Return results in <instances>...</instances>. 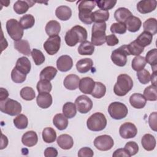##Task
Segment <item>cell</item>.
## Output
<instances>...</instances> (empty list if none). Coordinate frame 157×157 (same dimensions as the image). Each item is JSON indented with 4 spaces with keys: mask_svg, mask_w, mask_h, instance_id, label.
<instances>
[{
    "mask_svg": "<svg viewBox=\"0 0 157 157\" xmlns=\"http://www.w3.org/2000/svg\"><path fill=\"white\" fill-rule=\"evenodd\" d=\"M87 37L86 29L80 25H75L66 32L64 40L68 46L74 47L78 42L82 43L86 40Z\"/></svg>",
    "mask_w": 157,
    "mask_h": 157,
    "instance_id": "1",
    "label": "cell"
},
{
    "mask_svg": "<svg viewBox=\"0 0 157 157\" xmlns=\"http://www.w3.org/2000/svg\"><path fill=\"white\" fill-rule=\"evenodd\" d=\"M132 86L133 81L131 77L126 74H122L117 77V82L113 86V92L118 96H124L132 88Z\"/></svg>",
    "mask_w": 157,
    "mask_h": 157,
    "instance_id": "2",
    "label": "cell"
},
{
    "mask_svg": "<svg viewBox=\"0 0 157 157\" xmlns=\"http://www.w3.org/2000/svg\"><path fill=\"white\" fill-rule=\"evenodd\" d=\"M106 23L105 22L95 23L92 27L91 43L96 46H101L105 42Z\"/></svg>",
    "mask_w": 157,
    "mask_h": 157,
    "instance_id": "3",
    "label": "cell"
},
{
    "mask_svg": "<svg viewBox=\"0 0 157 157\" xmlns=\"http://www.w3.org/2000/svg\"><path fill=\"white\" fill-rule=\"evenodd\" d=\"M107 125V119L101 112H96L91 115L86 121L87 128L93 131L103 130Z\"/></svg>",
    "mask_w": 157,
    "mask_h": 157,
    "instance_id": "4",
    "label": "cell"
},
{
    "mask_svg": "<svg viewBox=\"0 0 157 157\" xmlns=\"http://www.w3.org/2000/svg\"><path fill=\"white\" fill-rule=\"evenodd\" d=\"M0 110L2 112L10 116L19 115L21 112V105L17 101L7 98L0 101Z\"/></svg>",
    "mask_w": 157,
    "mask_h": 157,
    "instance_id": "5",
    "label": "cell"
},
{
    "mask_svg": "<svg viewBox=\"0 0 157 157\" xmlns=\"http://www.w3.org/2000/svg\"><path fill=\"white\" fill-rule=\"evenodd\" d=\"M6 29L9 36L15 41L21 40L23 36V29L15 19L12 18L6 22Z\"/></svg>",
    "mask_w": 157,
    "mask_h": 157,
    "instance_id": "6",
    "label": "cell"
},
{
    "mask_svg": "<svg viewBox=\"0 0 157 157\" xmlns=\"http://www.w3.org/2000/svg\"><path fill=\"white\" fill-rule=\"evenodd\" d=\"M108 112L115 120H121L126 117L128 110L126 105L120 102H113L108 107Z\"/></svg>",
    "mask_w": 157,
    "mask_h": 157,
    "instance_id": "7",
    "label": "cell"
},
{
    "mask_svg": "<svg viewBox=\"0 0 157 157\" xmlns=\"http://www.w3.org/2000/svg\"><path fill=\"white\" fill-rule=\"evenodd\" d=\"M130 55L126 45L120 46L112 52L111 60L117 66H124L127 63V56Z\"/></svg>",
    "mask_w": 157,
    "mask_h": 157,
    "instance_id": "8",
    "label": "cell"
},
{
    "mask_svg": "<svg viewBox=\"0 0 157 157\" xmlns=\"http://www.w3.org/2000/svg\"><path fill=\"white\" fill-rule=\"evenodd\" d=\"M114 145L112 137L109 135H101L96 137L94 140V145L99 150L107 151L110 150Z\"/></svg>",
    "mask_w": 157,
    "mask_h": 157,
    "instance_id": "9",
    "label": "cell"
},
{
    "mask_svg": "<svg viewBox=\"0 0 157 157\" xmlns=\"http://www.w3.org/2000/svg\"><path fill=\"white\" fill-rule=\"evenodd\" d=\"M61 37L58 35L49 37L44 42V48L48 55H53L59 51Z\"/></svg>",
    "mask_w": 157,
    "mask_h": 157,
    "instance_id": "10",
    "label": "cell"
},
{
    "mask_svg": "<svg viewBox=\"0 0 157 157\" xmlns=\"http://www.w3.org/2000/svg\"><path fill=\"white\" fill-rule=\"evenodd\" d=\"M75 104L77 110L81 113H88L93 107L92 101L86 95L78 96L75 101Z\"/></svg>",
    "mask_w": 157,
    "mask_h": 157,
    "instance_id": "11",
    "label": "cell"
},
{
    "mask_svg": "<svg viewBox=\"0 0 157 157\" xmlns=\"http://www.w3.org/2000/svg\"><path fill=\"white\" fill-rule=\"evenodd\" d=\"M120 136L123 139H131L134 137L137 134L136 126L132 123L126 122L122 124L119 129Z\"/></svg>",
    "mask_w": 157,
    "mask_h": 157,
    "instance_id": "12",
    "label": "cell"
},
{
    "mask_svg": "<svg viewBox=\"0 0 157 157\" xmlns=\"http://www.w3.org/2000/svg\"><path fill=\"white\" fill-rule=\"evenodd\" d=\"M156 0H144L139 1L137 4V10L142 14H146L153 12L156 7Z\"/></svg>",
    "mask_w": 157,
    "mask_h": 157,
    "instance_id": "13",
    "label": "cell"
},
{
    "mask_svg": "<svg viewBox=\"0 0 157 157\" xmlns=\"http://www.w3.org/2000/svg\"><path fill=\"white\" fill-rule=\"evenodd\" d=\"M73 66V61L69 55H62L56 61L57 69L61 72H67Z\"/></svg>",
    "mask_w": 157,
    "mask_h": 157,
    "instance_id": "14",
    "label": "cell"
},
{
    "mask_svg": "<svg viewBox=\"0 0 157 157\" xmlns=\"http://www.w3.org/2000/svg\"><path fill=\"white\" fill-rule=\"evenodd\" d=\"M95 85V82L91 77H86L80 80L78 88L81 92L84 94H91Z\"/></svg>",
    "mask_w": 157,
    "mask_h": 157,
    "instance_id": "15",
    "label": "cell"
},
{
    "mask_svg": "<svg viewBox=\"0 0 157 157\" xmlns=\"http://www.w3.org/2000/svg\"><path fill=\"white\" fill-rule=\"evenodd\" d=\"M52 96L49 93H40L36 98L37 105L42 109H47L52 104Z\"/></svg>",
    "mask_w": 157,
    "mask_h": 157,
    "instance_id": "16",
    "label": "cell"
},
{
    "mask_svg": "<svg viewBox=\"0 0 157 157\" xmlns=\"http://www.w3.org/2000/svg\"><path fill=\"white\" fill-rule=\"evenodd\" d=\"M34 4L35 2L33 1H17L13 4V10L17 14H24Z\"/></svg>",
    "mask_w": 157,
    "mask_h": 157,
    "instance_id": "17",
    "label": "cell"
},
{
    "mask_svg": "<svg viewBox=\"0 0 157 157\" xmlns=\"http://www.w3.org/2000/svg\"><path fill=\"white\" fill-rule=\"evenodd\" d=\"M147 100L144 95L140 93H134L129 98V103L135 109H142L146 105Z\"/></svg>",
    "mask_w": 157,
    "mask_h": 157,
    "instance_id": "18",
    "label": "cell"
},
{
    "mask_svg": "<svg viewBox=\"0 0 157 157\" xmlns=\"http://www.w3.org/2000/svg\"><path fill=\"white\" fill-rule=\"evenodd\" d=\"M38 137L36 132L29 131L26 132L21 137L22 144L26 147H33L37 143Z\"/></svg>",
    "mask_w": 157,
    "mask_h": 157,
    "instance_id": "19",
    "label": "cell"
},
{
    "mask_svg": "<svg viewBox=\"0 0 157 157\" xmlns=\"http://www.w3.org/2000/svg\"><path fill=\"white\" fill-rule=\"evenodd\" d=\"M80 78L75 74H69L67 75L63 82L64 86L69 90H75L79 85Z\"/></svg>",
    "mask_w": 157,
    "mask_h": 157,
    "instance_id": "20",
    "label": "cell"
},
{
    "mask_svg": "<svg viewBox=\"0 0 157 157\" xmlns=\"http://www.w3.org/2000/svg\"><path fill=\"white\" fill-rule=\"evenodd\" d=\"M124 23L126 26V29L132 33L138 31L142 25V21L140 19L134 15L129 17Z\"/></svg>",
    "mask_w": 157,
    "mask_h": 157,
    "instance_id": "21",
    "label": "cell"
},
{
    "mask_svg": "<svg viewBox=\"0 0 157 157\" xmlns=\"http://www.w3.org/2000/svg\"><path fill=\"white\" fill-rule=\"evenodd\" d=\"M57 144L63 150L71 149L74 145L72 137L68 134H61L57 138Z\"/></svg>",
    "mask_w": 157,
    "mask_h": 157,
    "instance_id": "22",
    "label": "cell"
},
{
    "mask_svg": "<svg viewBox=\"0 0 157 157\" xmlns=\"http://www.w3.org/2000/svg\"><path fill=\"white\" fill-rule=\"evenodd\" d=\"M93 66V61L91 58H83L76 63V68L78 72L84 74L91 70Z\"/></svg>",
    "mask_w": 157,
    "mask_h": 157,
    "instance_id": "23",
    "label": "cell"
},
{
    "mask_svg": "<svg viewBox=\"0 0 157 157\" xmlns=\"http://www.w3.org/2000/svg\"><path fill=\"white\" fill-rule=\"evenodd\" d=\"M15 67L21 72L27 75L31 71V66L30 61L25 56L20 57L16 62Z\"/></svg>",
    "mask_w": 157,
    "mask_h": 157,
    "instance_id": "24",
    "label": "cell"
},
{
    "mask_svg": "<svg viewBox=\"0 0 157 157\" xmlns=\"http://www.w3.org/2000/svg\"><path fill=\"white\" fill-rule=\"evenodd\" d=\"M45 29L49 37L58 36L61 31V25L56 20H50L47 23Z\"/></svg>",
    "mask_w": 157,
    "mask_h": 157,
    "instance_id": "25",
    "label": "cell"
},
{
    "mask_svg": "<svg viewBox=\"0 0 157 157\" xmlns=\"http://www.w3.org/2000/svg\"><path fill=\"white\" fill-rule=\"evenodd\" d=\"M141 144L142 147L147 151H151L155 149L156 147V139L155 137L150 134H145L142 139Z\"/></svg>",
    "mask_w": 157,
    "mask_h": 157,
    "instance_id": "26",
    "label": "cell"
},
{
    "mask_svg": "<svg viewBox=\"0 0 157 157\" xmlns=\"http://www.w3.org/2000/svg\"><path fill=\"white\" fill-rule=\"evenodd\" d=\"M132 15L131 12L125 7L118 8L114 13V18L117 23H125L126 20Z\"/></svg>",
    "mask_w": 157,
    "mask_h": 157,
    "instance_id": "27",
    "label": "cell"
},
{
    "mask_svg": "<svg viewBox=\"0 0 157 157\" xmlns=\"http://www.w3.org/2000/svg\"><path fill=\"white\" fill-rule=\"evenodd\" d=\"M55 15L58 18L62 21L68 20L72 15V10L67 6H60L55 10Z\"/></svg>",
    "mask_w": 157,
    "mask_h": 157,
    "instance_id": "28",
    "label": "cell"
},
{
    "mask_svg": "<svg viewBox=\"0 0 157 157\" xmlns=\"http://www.w3.org/2000/svg\"><path fill=\"white\" fill-rule=\"evenodd\" d=\"M15 48L20 53L23 55L29 56L31 53L30 45L29 42L26 40H20L14 42Z\"/></svg>",
    "mask_w": 157,
    "mask_h": 157,
    "instance_id": "29",
    "label": "cell"
},
{
    "mask_svg": "<svg viewBox=\"0 0 157 157\" xmlns=\"http://www.w3.org/2000/svg\"><path fill=\"white\" fill-rule=\"evenodd\" d=\"M53 124L58 129L62 131L67 127L68 120L63 114L58 113L53 118Z\"/></svg>",
    "mask_w": 157,
    "mask_h": 157,
    "instance_id": "30",
    "label": "cell"
},
{
    "mask_svg": "<svg viewBox=\"0 0 157 157\" xmlns=\"http://www.w3.org/2000/svg\"><path fill=\"white\" fill-rule=\"evenodd\" d=\"M94 51V45L90 42L85 40L78 47V52L80 55H91Z\"/></svg>",
    "mask_w": 157,
    "mask_h": 157,
    "instance_id": "31",
    "label": "cell"
},
{
    "mask_svg": "<svg viewBox=\"0 0 157 157\" xmlns=\"http://www.w3.org/2000/svg\"><path fill=\"white\" fill-rule=\"evenodd\" d=\"M57 74V69L53 66H47L40 73V80L50 81L53 80Z\"/></svg>",
    "mask_w": 157,
    "mask_h": 157,
    "instance_id": "32",
    "label": "cell"
},
{
    "mask_svg": "<svg viewBox=\"0 0 157 157\" xmlns=\"http://www.w3.org/2000/svg\"><path fill=\"white\" fill-rule=\"evenodd\" d=\"M152 39L153 35L151 33L147 31H144L137 37L135 40L140 46L144 48L151 44Z\"/></svg>",
    "mask_w": 157,
    "mask_h": 157,
    "instance_id": "33",
    "label": "cell"
},
{
    "mask_svg": "<svg viewBox=\"0 0 157 157\" xmlns=\"http://www.w3.org/2000/svg\"><path fill=\"white\" fill-rule=\"evenodd\" d=\"M109 18V11L102 10H97L92 12L91 19L93 22L100 23L105 22L107 21Z\"/></svg>",
    "mask_w": 157,
    "mask_h": 157,
    "instance_id": "34",
    "label": "cell"
},
{
    "mask_svg": "<svg viewBox=\"0 0 157 157\" xmlns=\"http://www.w3.org/2000/svg\"><path fill=\"white\" fill-rule=\"evenodd\" d=\"M145 61L150 64L153 69V72H156L157 66V49L153 48L148 51L145 56Z\"/></svg>",
    "mask_w": 157,
    "mask_h": 157,
    "instance_id": "35",
    "label": "cell"
},
{
    "mask_svg": "<svg viewBox=\"0 0 157 157\" xmlns=\"http://www.w3.org/2000/svg\"><path fill=\"white\" fill-rule=\"evenodd\" d=\"M63 113L67 118H72L74 117L77 113L75 104L71 102H66L63 107Z\"/></svg>",
    "mask_w": 157,
    "mask_h": 157,
    "instance_id": "36",
    "label": "cell"
},
{
    "mask_svg": "<svg viewBox=\"0 0 157 157\" xmlns=\"http://www.w3.org/2000/svg\"><path fill=\"white\" fill-rule=\"evenodd\" d=\"M144 31H147L152 35L157 33V21L155 18H150L145 21L143 23Z\"/></svg>",
    "mask_w": 157,
    "mask_h": 157,
    "instance_id": "37",
    "label": "cell"
},
{
    "mask_svg": "<svg viewBox=\"0 0 157 157\" xmlns=\"http://www.w3.org/2000/svg\"><path fill=\"white\" fill-rule=\"evenodd\" d=\"M42 139L46 143L54 142L56 139V132L50 127L45 128L42 131Z\"/></svg>",
    "mask_w": 157,
    "mask_h": 157,
    "instance_id": "38",
    "label": "cell"
},
{
    "mask_svg": "<svg viewBox=\"0 0 157 157\" xmlns=\"http://www.w3.org/2000/svg\"><path fill=\"white\" fill-rule=\"evenodd\" d=\"M21 26L24 29L32 28L35 23L34 17L31 14H26L21 17L19 21Z\"/></svg>",
    "mask_w": 157,
    "mask_h": 157,
    "instance_id": "39",
    "label": "cell"
},
{
    "mask_svg": "<svg viewBox=\"0 0 157 157\" xmlns=\"http://www.w3.org/2000/svg\"><path fill=\"white\" fill-rule=\"evenodd\" d=\"M105 92H106L105 86L101 82H95L94 87L91 94L93 97L95 98L100 99L105 95Z\"/></svg>",
    "mask_w": 157,
    "mask_h": 157,
    "instance_id": "40",
    "label": "cell"
},
{
    "mask_svg": "<svg viewBox=\"0 0 157 157\" xmlns=\"http://www.w3.org/2000/svg\"><path fill=\"white\" fill-rule=\"evenodd\" d=\"M146 63L147 62L145 61V58L144 56L139 55L135 56L133 58L132 61L131 66L134 71L137 72L144 69L146 66Z\"/></svg>",
    "mask_w": 157,
    "mask_h": 157,
    "instance_id": "41",
    "label": "cell"
},
{
    "mask_svg": "<svg viewBox=\"0 0 157 157\" xmlns=\"http://www.w3.org/2000/svg\"><path fill=\"white\" fill-rule=\"evenodd\" d=\"M144 96L146 100L150 101H155L157 99L156 86L153 85L145 88L144 91Z\"/></svg>",
    "mask_w": 157,
    "mask_h": 157,
    "instance_id": "42",
    "label": "cell"
},
{
    "mask_svg": "<svg viewBox=\"0 0 157 157\" xmlns=\"http://www.w3.org/2000/svg\"><path fill=\"white\" fill-rule=\"evenodd\" d=\"M13 124L18 129H24L28 124V118L24 114H19L13 119Z\"/></svg>",
    "mask_w": 157,
    "mask_h": 157,
    "instance_id": "43",
    "label": "cell"
},
{
    "mask_svg": "<svg viewBox=\"0 0 157 157\" xmlns=\"http://www.w3.org/2000/svg\"><path fill=\"white\" fill-rule=\"evenodd\" d=\"M78 11V17L82 22L86 25H90L93 23L91 19L92 10L89 9H80Z\"/></svg>",
    "mask_w": 157,
    "mask_h": 157,
    "instance_id": "44",
    "label": "cell"
},
{
    "mask_svg": "<svg viewBox=\"0 0 157 157\" xmlns=\"http://www.w3.org/2000/svg\"><path fill=\"white\" fill-rule=\"evenodd\" d=\"M20 94L21 98L26 101H32L36 97L34 90L29 86H25L23 88L20 90Z\"/></svg>",
    "mask_w": 157,
    "mask_h": 157,
    "instance_id": "45",
    "label": "cell"
},
{
    "mask_svg": "<svg viewBox=\"0 0 157 157\" xmlns=\"http://www.w3.org/2000/svg\"><path fill=\"white\" fill-rule=\"evenodd\" d=\"M127 48L129 55L134 56H139L144 50V48L140 46L136 40H134L127 45Z\"/></svg>",
    "mask_w": 157,
    "mask_h": 157,
    "instance_id": "46",
    "label": "cell"
},
{
    "mask_svg": "<svg viewBox=\"0 0 157 157\" xmlns=\"http://www.w3.org/2000/svg\"><path fill=\"white\" fill-rule=\"evenodd\" d=\"M37 90L40 93H50L52 88V85L50 81L46 80H40L37 83Z\"/></svg>",
    "mask_w": 157,
    "mask_h": 157,
    "instance_id": "47",
    "label": "cell"
},
{
    "mask_svg": "<svg viewBox=\"0 0 157 157\" xmlns=\"http://www.w3.org/2000/svg\"><path fill=\"white\" fill-rule=\"evenodd\" d=\"M26 74L19 71L15 67L12 69L11 72V78L12 81L17 83H21L25 81Z\"/></svg>",
    "mask_w": 157,
    "mask_h": 157,
    "instance_id": "48",
    "label": "cell"
},
{
    "mask_svg": "<svg viewBox=\"0 0 157 157\" xmlns=\"http://www.w3.org/2000/svg\"><path fill=\"white\" fill-rule=\"evenodd\" d=\"M31 55L34 60V63L37 66L42 64L45 61V58L44 55L40 50L37 48H33Z\"/></svg>",
    "mask_w": 157,
    "mask_h": 157,
    "instance_id": "49",
    "label": "cell"
},
{
    "mask_svg": "<svg viewBox=\"0 0 157 157\" xmlns=\"http://www.w3.org/2000/svg\"><path fill=\"white\" fill-rule=\"evenodd\" d=\"M98 7L101 10L108 11L109 10L114 7L117 3V1L108 0V1H96Z\"/></svg>",
    "mask_w": 157,
    "mask_h": 157,
    "instance_id": "50",
    "label": "cell"
},
{
    "mask_svg": "<svg viewBox=\"0 0 157 157\" xmlns=\"http://www.w3.org/2000/svg\"><path fill=\"white\" fill-rule=\"evenodd\" d=\"M137 77L139 81L142 84H147L150 81V74L148 71L146 69H142L141 71H137Z\"/></svg>",
    "mask_w": 157,
    "mask_h": 157,
    "instance_id": "51",
    "label": "cell"
},
{
    "mask_svg": "<svg viewBox=\"0 0 157 157\" xmlns=\"http://www.w3.org/2000/svg\"><path fill=\"white\" fill-rule=\"evenodd\" d=\"M110 31L113 33L123 34L126 32V26L124 23H114L110 26Z\"/></svg>",
    "mask_w": 157,
    "mask_h": 157,
    "instance_id": "52",
    "label": "cell"
},
{
    "mask_svg": "<svg viewBox=\"0 0 157 157\" xmlns=\"http://www.w3.org/2000/svg\"><path fill=\"white\" fill-rule=\"evenodd\" d=\"M124 149L127 151L130 156L135 155L139 151V146L136 142L129 141L124 146Z\"/></svg>",
    "mask_w": 157,
    "mask_h": 157,
    "instance_id": "53",
    "label": "cell"
},
{
    "mask_svg": "<svg viewBox=\"0 0 157 157\" xmlns=\"http://www.w3.org/2000/svg\"><path fill=\"white\" fill-rule=\"evenodd\" d=\"M96 3L95 1H80L78 9H89L92 10L96 6Z\"/></svg>",
    "mask_w": 157,
    "mask_h": 157,
    "instance_id": "54",
    "label": "cell"
},
{
    "mask_svg": "<svg viewBox=\"0 0 157 157\" xmlns=\"http://www.w3.org/2000/svg\"><path fill=\"white\" fill-rule=\"evenodd\" d=\"M93 155V151L87 147L80 148L78 151V156L79 157H91Z\"/></svg>",
    "mask_w": 157,
    "mask_h": 157,
    "instance_id": "55",
    "label": "cell"
},
{
    "mask_svg": "<svg viewBox=\"0 0 157 157\" xmlns=\"http://www.w3.org/2000/svg\"><path fill=\"white\" fill-rule=\"evenodd\" d=\"M156 117L157 113L156 112H154L150 115L148 118V123L150 127L154 131H156Z\"/></svg>",
    "mask_w": 157,
    "mask_h": 157,
    "instance_id": "56",
    "label": "cell"
},
{
    "mask_svg": "<svg viewBox=\"0 0 157 157\" xmlns=\"http://www.w3.org/2000/svg\"><path fill=\"white\" fill-rule=\"evenodd\" d=\"M105 42H107V45L114 46L118 44L119 40L115 34H110L109 36H106Z\"/></svg>",
    "mask_w": 157,
    "mask_h": 157,
    "instance_id": "57",
    "label": "cell"
},
{
    "mask_svg": "<svg viewBox=\"0 0 157 157\" xmlns=\"http://www.w3.org/2000/svg\"><path fill=\"white\" fill-rule=\"evenodd\" d=\"M44 156L45 157H56L58 156V151L54 147H47L44 151Z\"/></svg>",
    "mask_w": 157,
    "mask_h": 157,
    "instance_id": "58",
    "label": "cell"
},
{
    "mask_svg": "<svg viewBox=\"0 0 157 157\" xmlns=\"http://www.w3.org/2000/svg\"><path fill=\"white\" fill-rule=\"evenodd\" d=\"M113 157H122V156H124V157H130V155L128 154V153L127 152V151L124 148H118L117 150H116L112 155Z\"/></svg>",
    "mask_w": 157,
    "mask_h": 157,
    "instance_id": "59",
    "label": "cell"
},
{
    "mask_svg": "<svg viewBox=\"0 0 157 157\" xmlns=\"http://www.w3.org/2000/svg\"><path fill=\"white\" fill-rule=\"evenodd\" d=\"M9 93L7 90L1 88L0 89V101H4L8 98Z\"/></svg>",
    "mask_w": 157,
    "mask_h": 157,
    "instance_id": "60",
    "label": "cell"
},
{
    "mask_svg": "<svg viewBox=\"0 0 157 157\" xmlns=\"http://www.w3.org/2000/svg\"><path fill=\"white\" fill-rule=\"evenodd\" d=\"M1 147L0 149L2 150L6 148L8 145V139L6 136L1 134Z\"/></svg>",
    "mask_w": 157,
    "mask_h": 157,
    "instance_id": "61",
    "label": "cell"
},
{
    "mask_svg": "<svg viewBox=\"0 0 157 157\" xmlns=\"http://www.w3.org/2000/svg\"><path fill=\"white\" fill-rule=\"evenodd\" d=\"M150 80L151 83L154 86H156V72H153L150 77Z\"/></svg>",
    "mask_w": 157,
    "mask_h": 157,
    "instance_id": "62",
    "label": "cell"
}]
</instances>
